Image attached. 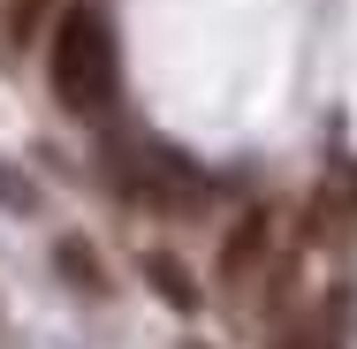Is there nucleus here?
Here are the masks:
<instances>
[{
	"mask_svg": "<svg viewBox=\"0 0 357 349\" xmlns=\"http://www.w3.org/2000/svg\"><path fill=\"white\" fill-rule=\"evenodd\" d=\"M54 266H69L84 296H107V274H99V258H91V251H84L76 235H61V243H54Z\"/></svg>",
	"mask_w": 357,
	"mask_h": 349,
	"instance_id": "20e7f679",
	"label": "nucleus"
},
{
	"mask_svg": "<svg viewBox=\"0 0 357 349\" xmlns=\"http://www.w3.org/2000/svg\"><path fill=\"white\" fill-rule=\"evenodd\" d=\"M144 281L160 288V304H175V311H198V281H190V266H183L175 251H152V258H144Z\"/></svg>",
	"mask_w": 357,
	"mask_h": 349,
	"instance_id": "f03ea898",
	"label": "nucleus"
},
{
	"mask_svg": "<svg viewBox=\"0 0 357 349\" xmlns=\"http://www.w3.org/2000/svg\"><path fill=\"white\" fill-rule=\"evenodd\" d=\"M0 198H8V205H31V190H23V183L8 175V167H0Z\"/></svg>",
	"mask_w": 357,
	"mask_h": 349,
	"instance_id": "423d86ee",
	"label": "nucleus"
},
{
	"mask_svg": "<svg viewBox=\"0 0 357 349\" xmlns=\"http://www.w3.org/2000/svg\"><path fill=\"white\" fill-rule=\"evenodd\" d=\"M38 8H46V0H15V8H8V38H31V23H38Z\"/></svg>",
	"mask_w": 357,
	"mask_h": 349,
	"instance_id": "39448f33",
	"label": "nucleus"
},
{
	"mask_svg": "<svg viewBox=\"0 0 357 349\" xmlns=\"http://www.w3.org/2000/svg\"><path fill=\"white\" fill-rule=\"evenodd\" d=\"M114 31H107V15L99 8H69L61 23H54V46H46V84H54V99L69 107L76 122H99L107 107H114Z\"/></svg>",
	"mask_w": 357,
	"mask_h": 349,
	"instance_id": "f257e3e1",
	"label": "nucleus"
},
{
	"mask_svg": "<svg viewBox=\"0 0 357 349\" xmlns=\"http://www.w3.org/2000/svg\"><path fill=\"white\" fill-rule=\"evenodd\" d=\"M259 251H266V212H251V220H243V228H236V235L220 243V274L236 281L243 266H251V258H259Z\"/></svg>",
	"mask_w": 357,
	"mask_h": 349,
	"instance_id": "7ed1b4c3",
	"label": "nucleus"
}]
</instances>
